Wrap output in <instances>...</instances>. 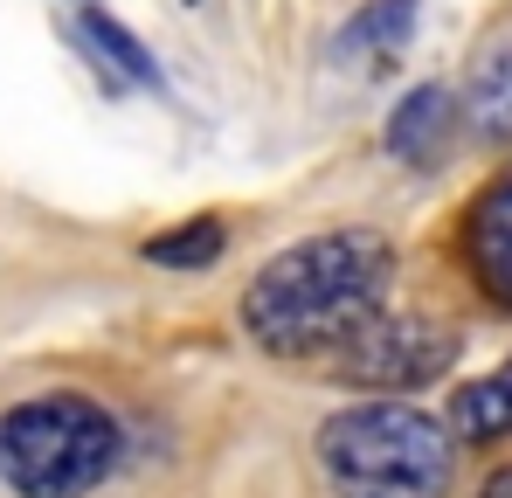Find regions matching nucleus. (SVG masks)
Returning <instances> with one entry per match:
<instances>
[{
  "label": "nucleus",
  "mask_w": 512,
  "mask_h": 498,
  "mask_svg": "<svg viewBox=\"0 0 512 498\" xmlns=\"http://www.w3.org/2000/svg\"><path fill=\"white\" fill-rule=\"evenodd\" d=\"M395 243L381 229H326L277 249L243 284V332L270 360H312L333 353L353 326H367L388 305Z\"/></svg>",
  "instance_id": "f257e3e1"
},
{
  "label": "nucleus",
  "mask_w": 512,
  "mask_h": 498,
  "mask_svg": "<svg viewBox=\"0 0 512 498\" xmlns=\"http://www.w3.org/2000/svg\"><path fill=\"white\" fill-rule=\"evenodd\" d=\"M312 457L333 498H450L457 485V436L443 429V415L402 395L333 409L312 436Z\"/></svg>",
  "instance_id": "f03ea898"
},
{
  "label": "nucleus",
  "mask_w": 512,
  "mask_h": 498,
  "mask_svg": "<svg viewBox=\"0 0 512 498\" xmlns=\"http://www.w3.org/2000/svg\"><path fill=\"white\" fill-rule=\"evenodd\" d=\"M125 464V429L77 388L28 395L0 415V485L14 498H90Z\"/></svg>",
  "instance_id": "7ed1b4c3"
},
{
  "label": "nucleus",
  "mask_w": 512,
  "mask_h": 498,
  "mask_svg": "<svg viewBox=\"0 0 512 498\" xmlns=\"http://www.w3.org/2000/svg\"><path fill=\"white\" fill-rule=\"evenodd\" d=\"M457 353H464V339L450 326H436V319H416V312H374L367 326H353L326 353L333 360V374H340L346 388H367V395H409V388H429V381H443L450 367H457Z\"/></svg>",
  "instance_id": "20e7f679"
},
{
  "label": "nucleus",
  "mask_w": 512,
  "mask_h": 498,
  "mask_svg": "<svg viewBox=\"0 0 512 498\" xmlns=\"http://www.w3.org/2000/svg\"><path fill=\"white\" fill-rule=\"evenodd\" d=\"M457 249H464V270L478 277V291H485L499 312H512V166L492 173V180L478 187V201L464 208Z\"/></svg>",
  "instance_id": "39448f33"
},
{
  "label": "nucleus",
  "mask_w": 512,
  "mask_h": 498,
  "mask_svg": "<svg viewBox=\"0 0 512 498\" xmlns=\"http://www.w3.org/2000/svg\"><path fill=\"white\" fill-rule=\"evenodd\" d=\"M70 35H77V49H84V56L111 83H132V90H167L160 63H153V49H146V42H139L118 14H104L97 0H84V7L70 14Z\"/></svg>",
  "instance_id": "423d86ee"
},
{
  "label": "nucleus",
  "mask_w": 512,
  "mask_h": 498,
  "mask_svg": "<svg viewBox=\"0 0 512 498\" xmlns=\"http://www.w3.org/2000/svg\"><path fill=\"white\" fill-rule=\"evenodd\" d=\"M450 132H457V97L443 83H416L395 111H388V153L402 166H436L450 153Z\"/></svg>",
  "instance_id": "0eeeda50"
},
{
  "label": "nucleus",
  "mask_w": 512,
  "mask_h": 498,
  "mask_svg": "<svg viewBox=\"0 0 512 498\" xmlns=\"http://www.w3.org/2000/svg\"><path fill=\"white\" fill-rule=\"evenodd\" d=\"M457 118H464L485 146H512V42L485 49V56L471 63V83H464Z\"/></svg>",
  "instance_id": "6e6552de"
},
{
  "label": "nucleus",
  "mask_w": 512,
  "mask_h": 498,
  "mask_svg": "<svg viewBox=\"0 0 512 498\" xmlns=\"http://www.w3.org/2000/svg\"><path fill=\"white\" fill-rule=\"evenodd\" d=\"M416 35V0H367L353 7L333 35V63H367V56H395Z\"/></svg>",
  "instance_id": "1a4fd4ad"
},
{
  "label": "nucleus",
  "mask_w": 512,
  "mask_h": 498,
  "mask_svg": "<svg viewBox=\"0 0 512 498\" xmlns=\"http://www.w3.org/2000/svg\"><path fill=\"white\" fill-rule=\"evenodd\" d=\"M443 429H450L457 443H499V436H512V360H506V367H492L485 381L457 388V395H450V415H443Z\"/></svg>",
  "instance_id": "9d476101"
},
{
  "label": "nucleus",
  "mask_w": 512,
  "mask_h": 498,
  "mask_svg": "<svg viewBox=\"0 0 512 498\" xmlns=\"http://www.w3.org/2000/svg\"><path fill=\"white\" fill-rule=\"evenodd\" d=\"M222 249H229L222 215H187V222H173V229H160L146 243V263H160V270H215Z\"/></svg>",
  "instance_id": "9b49d317"
},
{
  "label": "nucleus",
  "mask_w": 512,
  "mask_h": 498,
  "mask_svg": "<svg viewBox=\"0 0 512 498\" xmlns=\"http://www.w3.org/2000/svg\"><path fill=\"white\" fill-rule=\"evenodd\" d=\"M478 498H512V464H499V471L478 485Z\"/></svg>",
  "instance_id": "f8f14e48"
},
{
  "label": "nucleus",
  "mask_w": 512,
  "mask_h": 498,
  "mask_svg": "<svg viewBox=\"0 0 512 498\" xmlns=\"http://www.w3.org/2000/svg\"><path fill=\"white\" fill-rule=\"evenodd\" d=\"M70 7H84V0H70Z\"/></svg>",
  "instance_id": "ddd939ff"
}]
</instances>
